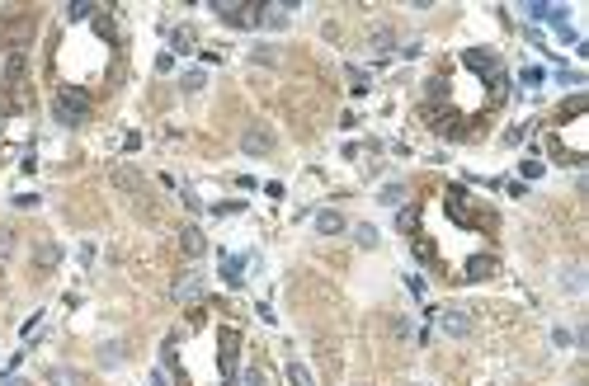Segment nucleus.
<instances>
[{"instance_id":"nucleus-16","label":"nucleus","mask_w":589,"mask_h":386,"mask_svg":"<svg viewBox=\"0 0 589 386\" xmlns=\"http://www.w3.org/2000/svg\"><path fill=\"white\" fill-rule=\"evenodd\" d=\"M349 85H354V90H368V71H358V66H349Z\"/></svg>"},{"instance_id":"nucleus-18","label":"nucleus","mask_w":589,"mask_h":386,"mask_svg":"<svg viewBox=\"0 0 589 386\" xmlns=\"http://www.w3.org/2000/svg\"><path fill=\"white\" fill-rule=\"evenodd\" d=\"M260 382H264V377H260L255 368H250V372H246V386H260Z\"/></svg>"},{"instance_id":"nucleus-7","label":"nucleus","mask_w":589,"mask_h":386,"mask_svg":"<svg viewBox=\"0 0 589 386\" xmlns=\"http://www.w3.org/2000/svg\"><path fill=\"white\" fill-rule=\"evenodd\" d=\"M377 202H382V207H401V202H405V184H401V179H391V184H382Z\"/></svg>"},{"instance_id":"nucleus-19","label":"nucleus","mask_w":589,"mask_h":386,"mask_svg":"<svg viewBox=\"0 0 589 386\" xmlns=\"http://www.w3.org/2000/svg\"><path fill=\"white\" fill-rule=\"evenodd\" d=\"M0 386H29V382H24V377H5Z\"/></svg>"},{"instance_id":"nucleus-15","label":"nucleus","mask_w":589,"mask_h":386,"mask_svg":"<svg viewBox=\"0 0 589 386\" xmlns=\"http://www.w3.org/2000/svg\"><path fill=\"white\" fill-rule=\"evenodd\" d=\"M222 278L236 288V283H241V259H227V264H222Z\"/></svg>"},{"instance_id":"nucleus-14","label":"nucleus","mask_w":589,"mask_h":386,"mask_svg":"<svg viewBox=\"0 0 589 386\" xmlns=\"http://www.w3.org/2000/svg\"><path fill=\"white\" fill-rule=\"evenodd\" d=\"M288 382H293V386H311V372L302 368V363H288Z\"/></svg>"},{"instance_id":"nucleus-1","label":"nucleus","mask_w":589,"mask_h":386,"mask_svg":"<svg viewBox=\"0 0 589 386\" xmlns=\"http://www.w3.org/2000/svg\"><path fill=\"white\" fill-rule=\"evenodd\" d=\"M52 118H57L62 127H85V123H90V94L62 85L57 99H52Z\"/></svg>"},{"instance_id":"nucleus-6","label":"nucleus","mask_w":589,"mask_h":386,"mask_svg":"<svg viewBox=\"0 0 589 386\" xmlns=\"http://www.w3.org/2000/svg\"><path fill=\"white\" fill-rule=\"evenodd\" d=\"M127 358V344L123 340H109V344H99V368H118Z\"/></svg>"},{"instance_id":"nucleus-8","label":"nucleus","mask_w":589,"mask_h":386,"mask_svg":"<svg viewBox=\"0 0 589 386\" xmlns=\"http://www.w3.org/2000/svg\"><path fill=\"white\" fill-rule=\"evenodd\" d=\"M47 382L52 386H80V372L76 368H47Z\"/></svg>"},{"instance_id":"nucleus-4","label":"nucleus","mask_w":589,"mask_h":386,"mask_svg":"<svg viewBox=\"0 0 589 386\" xmlns=\"http://www.w3.org/2000/svg\"><path fill=\"white\" fill-rule=\"evenodd\" d=\"M113 184L123 188V193H132V198H146V179H141L132 165H118V170H113Z\"/></svg>"},{"instance_id":"nucleus-3","label":"nucleus","mask_w":589,"mask_h":386,"mask_svg":"<svg viewBox=\"0 0 589 386\" xmlns=\"http://www.w3.org/2000/svg\"><path fill=\"white\" fill-rule=\"evenodd\" d=\"M438 330H443L448 340H467V335H471V316H467L462 307H448L438 316Z\"/></svg>"},{"instance_id":"nucleus-11","label":"nucleus","mask_w":589,"mask_h":386,"mask_svg":"<svg viewBox=\"0 0 589 386\" xmlns=\"http://www.w3.org/2000/svg\"><path fill=\"white\" fill-rule=\"evenodd\" d=\"M354 240H358L363 250H372V245H377V226H368V221H358V226H354Z\"/></svg>"},{"instance_id":"nucleus-17","label":"nucleus","mask_w":589,"mask_h":386,"mask_svg":"<svg viewBox=\"0 0 589 386\" xmlns=\"http://www.w3.org/2000/svg\"><path fill=\"white\" fill-rule=\"evenodd\" d=\"M10 250H15V236H10V231H5V226H0V259H5Z\"/></svg>"},{"instance_id":"nucleus-2","label":"nucleus","mask_w":589,"mask_h":386,"mask_svg":"<svg viewBox=\"0 0 589 386\" xmlns=\"http://www.w3.org/2000/svg\"><path fill=\"white\" fill-rule=\"evenodd\" d=\"M274 132H269V123H250L246 132H241V151L246 155H274Z\"/></svg>"},{"instance_id":"nucleus-13","label":"nucleus","mask_w":589,"mask_h":386,"mask_svg":"<svg viewBox=\"0 0 589 386\" xmlns=\"http://www.w3.org/2000/svg\"><path fill=\"white\" fill-rule=\"evenodd\" d=\"M203 85H208V76H203V71H189V76L179 80V90H184V94H198Z\"/></svg>"},{"instance_id":"nucleus-5","label":"nucleus","mask_w":589,"mask_h":386,"mask_svg":"<svg viewBox=\"0 0 589 386\" xmlns=\"http://www.w3.org/2000/svg\"><path fill=\"white\" fill-rule=\"evenodd\" d=\"M349 221H344V212H335V207H321L316 212V236H340Z\"/></svg>"},{"instance_id":"nucleus-9","label":"nucleus","mask_w":589,"mask_h":386,"mask_svg":"<svg viewBox=\"0 0 589 386\" xmlns=\"http://www.w3.org/2000/svg\"><path fill=\"white\" fill-rule=\"evenodd\" d=\"M179 245H184V255H203V231L198 226H184V231H179Z\"/></svg>"},{"instance_id":"nucleus-10","label":"nucleus","mask_w":589,"mask_h":386,"mask_svg":"<svg viewBox=\"0 0 589 386\" xmlns=\"http://www.w3.org/2000/svg\"><path fill=\"white\" fill-rule=\"evenodd\" d=\"M368 43H372V52H391V47H396V33H391V29H372Z\"/></svg>"},{"instance_id":"nucleus-12","label":"nucleus","mask_w":589,"mask_h":386,"mask_svg":"<svg viewBox=\"0 0 589 386\" xmlns=\"http://www.w3.org/2000/svg\"><path fill=\"white\" fill-rule=\"evenodd\" d=\"M198 274H184V278H179V283H175V297H179V302H184V297H194V292H198Z\"/></svg>"}]
</instances>
